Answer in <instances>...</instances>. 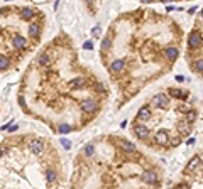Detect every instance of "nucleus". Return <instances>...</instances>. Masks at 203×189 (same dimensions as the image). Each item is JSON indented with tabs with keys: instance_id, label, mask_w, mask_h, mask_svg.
<instances>
[{
	"instance_id": "f257e3e1",
	"label": "nucleus",
	"mask_w": 203,
	"mask_h": 189,
	"mask_svg": "<svg viewBox=\"0 0 203 189\" xmlns=\"http://www.w3.org/2000/svg\"><path fill=\"white\" fill-rule=\"evenodd\" d=\"M152 103H154L156 108H159V110H166V108H169V98L164 93H159V94H156L154 96Z\"/></svg>"
},
{
	"instance_id": "f03ea898",
	"label": "nucleus",
	"mask_w": 203,
	"mask_h": 189,
	"mask_svg": "<svg viewBox=\"0 0 203 189\" xmlns=\"http://www.w3.org/2000/svg\"><path fill=\"white\" fill-rule=\"evenodd\" d=\"M29 150L36 155H41L44 150H46V147H44V142L41 138H34V140H30L29 144Z\"/></svg>"
},
{
	"instance_id": "7ed1b4c3",
	"label": "nucleus",
	"mask_w": 203,
	"mask_h": 189,
	"mask_svg": "<svg viewBox=\"0 0 203 189\" xmlns=\"http://www.w3.org/2000/svg\"><path fill=\"white\" fill-rule=\"evenodd\" d=\"M156 144L161 147H168L169 145V133L166 132V130H159V132L156 133V137H154Z\"/></svg>"
},
{
	"instance_id": "20e7f679",
	"label": "nucleus",
	"mask_w": 203,
	"mask_h": 189,
	"mask_svg": "<svg viewBox=\"0 0 203 189\" xmlns=\"http://www.w3.org/2000/svg\"><path fill=\"white\" fill-rule=\"evenodd\" d=\"M188 46H190V49H196V47L201 46V34H200L198 30H193V32L190 34Z\"/></svg>"
},
{
	"instance_id": "39448f33",
	"label": "nucleus",
	"mask_w": 203,
	"mask_h": 189,
	"mask_svg": "<svg viewBox=\"0 0 203 189\" xmlns=\"http://www.w3.org/2000/svg\"><path fill=\"white\" fill-rule=\"evenodd\" d=\"M134 133H135V137H139V138H147L149 137V129H147L144 123H134Z\"/></svg>"
},
{
	"instance_id": "423d86ee",
	"label": "nucleus",
	"mask_w": 203,
	"mask_h": 189,
	"mask_svg": "<svg viewBox=\"0 0 203 189\" xmlns=\"http://www.w3.org/2000/svg\"><path fill=\"white\" fill-rule=\"evenodd\" d=\"M142 181H144V182H147V184H156V181H157L156 172L154 171H144L142 172Z\"/></svg>"
},
{
	"instance_id": "0eeeda50",
	"label": "nucleus",
	"mask_w": 203,
	"mask_h": 189,
	"mask_svg": "<svg viewBox=\"0 0 203 189\" xmlns=\"http://www.w3.org/2000/svg\"><path fill=\"white\" fill-rule=\"evenodd\" d=\"M151 118V110L149 107H142L141 110L137 112V120H142V122H147Z\"/></svg>"
},
{
	"instance_id": "6e6552de",
	"label": "nucleus",
	"mask_w": 203,
	"mask_h": 189,
	"mask_svg": "<svg viewBox=\"0 0 203 189\" xmlns=\"http://www.w3.org/2000/svg\"><path fill=\"white\" fill-rule=\"evenodd\" d=\"M169 96H174V98H179V100H185L188 91H183V90H178V88H169L168 90Z\"/></svg>"
},
{
	"instance_id": "1a4fd4ad",
	"label": "nucleus",
	"mask_w": 203,
	"mask_h": 189,
	"mask_svg": "<svg viewBox=\"0 0 203 189\" xmlns=\"http://www.w3.org/2000/svg\"><path fill=\"white\" fill-rule=\"evenodd\" d=\"M14 47H17V49H26L27 41L22 37V36H15V37H14Z\"/></svg>"
},
{
	"instance_id": "9d476101",
	"label": "nucleus",
	"mask_w": 203,
	"mask_h": 189,
	"mask_svg": "<svg viewBox=\"0 0 203 189\" xmlns=\"http://www.w3.org/2000/svg\"><path fill=\"white\" fill-rule=\"evenodd\" d=\"M200 162H201V159H200L198 155H196V157H193V159H191V162L188 164V167L185 169V172H191L195 167H198V166H200Z\"/></svg>"
},
{
	"instance_id": "9b49d317",
	"label": "nucleus",
	"mask_w": 203,
	"mask_h": 189,
	"mask_svg": "<svg viewBox=\"0 0 203 189\" xmlns=\"http://www.w3.org/2000/svg\"><path fill=\"white\" fill-rule=\"evenodd\" d=\"M56 179H58V172L54 169H48L46 171V181L48 182H56Z\"/></svg>"
},
{
	"instance_id": "f8f14e48",
	"label": "nucleus",
	"mask_w": 203,
	"mask_h": 189,
	"mask_svg": "<svg viewBox=\"0 0 203 189\" xmlns=\"http://www.w3.org/2000/svg\"><path fill=\"white\" fill-rule=\"evenodd\" d=\"M21 14H22V19L29 20V19H32V15H34V10L29 9V7H24V9H21Z\"/></svg>"
},
{
	"instance_id": "ddd939ff",
	"label": "nucleus",
	"mask_w": 203,
	"mask_h": 189,
	"mask_svg": "<svg viewBox=\"0 0 203 189\" xmlns=\"http://www.w3.org/2000/svg\"><path fill=\"white\" fill-rule=\"evenodd\" d=\"M166 56L171 57V61H174L178 56H179V51H178L176 47H169V49H166Z\"/></svg>"
},
{
	"instance_id": "4468645a",
	"label": "nucleus",
	"mask_w": 203,
	"mask_h": 189,
	"mask_svg": "<svg viewBox=\"0 0 203 189\" xmlns=\"http://www.w3.org/2000/svg\"><path fill=\"white\" fill-rule=\"evenodd\" d=\"M196 115H198L196 110H188V112H186V122L190 125H193V122L196 120Z\"/></svg>"
},
{
	"instance_id": "2eb2a0df",
	"label": "nucleus",
	"mask_w": 203,
	"mask_h": 189,
	"mask_svg": "<svg viewBox=\"0 0 203 189\" xmlns=\"http://www.w3.org/2000/svg\"><path fill=\"white\" fill-rule=\"evenodd\" d=\"M29 32L32 37H39V34H41V26H37V24H32V26L29 27Z\"/></svg>"
},
{
	"instance_id": "dca6fc26",
	"label": "nucleus",
	"mask_w": 203,
	"mask_h": 189,
	"mask_svg": "<svg viewBox=\"0 0 203 189\" xmlns=\"http://www.w3.org/2000/svg\"><path fill=\"white\" fill-rule=\"evenodd\" d=\"M193 71L195 73H203V59H198L196 63H193Z\"/></svg>"
},
{
	"instance_id": "f3484780",
	"label": "nucleus",
	"mask_w": 203,
	"mask_h": 189,
	"mask_svg": "<svg viewBox=\"0 0 203 189\" xmlns=\"http://www.w3.org/2000/svg\"><path fill=\"white\" fill-rule=\"evenodd\" d=\"M85 155H93V145H87L85 147Z\"/></svg>"
},
{
	"instance_id": "a211bd4d",
	"label": "nucleus",
	"mask_w": 203,
	"mask_h": 189,
	"mask_svg": "<svg viewBox=\"0 0 203 189\" xmlns=\"http://www.w3.org/2000/svg\"><path fill=\"white\" fill-rule=\"evenodd\" d=\"M85 47H87V49H91V47H93V44H91V42H90V41H88V42H87V44H85Z\"/></svg>"
},
{
	"instance_id": "6ab92c4d",
	"label": "nucleus",
	"mask_w": 203,
	"mask_h": 189,
	"mask_svg": "<svg viewBox=\"0 0 203 189\" xmlns=\"http://www.w3.org/2000/svg\"><path fill=\"white\" fill-rule=\"evenodd\" d=\"M200 15H201V17H203V10H201V14H200Z\"/></svg>"
}]
</instances>
